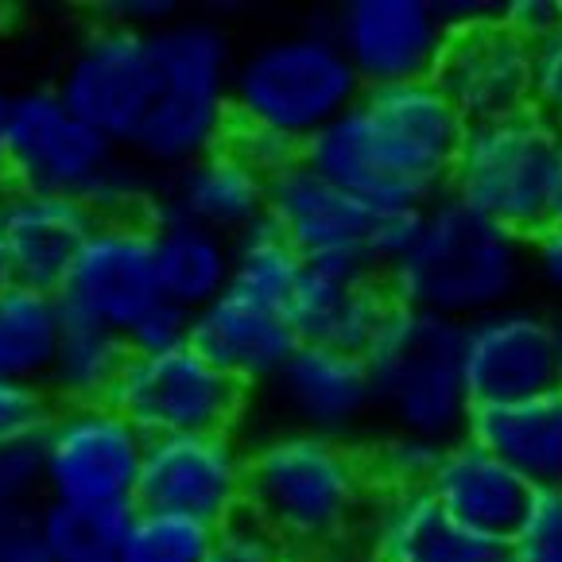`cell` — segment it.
<instances>
[{"instance_id":"obj_1","label":"cell","mask_w":562,"mask_h":562,"mask_svg":"<svg viewBox=\"0 0 562 562\" xmlns=\"http://www.w3.org/2000/svg\"><path fill=\"white\" fill-rule=\"evenodd\" d=\"M465 116L430 82L364 90L353 109L303 144V164L372 214L423 210L447 194Z\"/></svg>"},{"instance_id":"obj_2","label":"cell","mask_w":562,"mask_h":562,"mask_svg":"<svg viewBox=\"0 0 562 562\" xmlns=\"http://www.w3.org/2000/svg\"><path fill=\"white\" fill-rule=\"evenodd\" d=\"M528 280V240L473 214L450 194L419 210L412 248L384 272V288L396 306L450 318L458 326L520 303Z\"/></svg>"},{"instance_id":"obj_3","label":"cell","mask_w":562,"mask_h":562,"mask_svg":"<svg viewBox=\"0 0 562 562\" xmlns=\"http://www.w3.org/2000/svg\"><path fill=\"white\" fill-rule=\"evenodd\" d=\"M372 501L364 450L276 427L248 447L245 513L291 547L318 554L361 528Z\"/></svg>"},{"instance_id":"obj_4","label":"cell","mask_w":562,"mask_h":562,"mask_svg":"<svg viewBox=\"0 0 562 562\" xmlns=\"http://www.w3.org/2000/svg\"><path fill=\"white\" fill-rule=\"evenodd\" d=\"M156 179L128 148L78 121L55 90L12 93L9 187L75 199L98 222L144 217Z\"/></svg>"},{"instance_id":"obj_5","label":"cell","mask_w":562,"mask_h":562,"mask_svg":"<svg viewBox=\"0 0 562 562\" xmlns=\"http://www.w3.org/2000/svg\"><path fill=\"white\" fill-rule=\"evenodd\" d=\"M148 40L156 58V98L128 151L151 175H171L222 148L233 124L229 78L237 55L229 35L210 20L175 16Z\"/></svg>"},{"instance_id":"obj_6","label":"cell","mask_w":562,"mask_h":562,"mask_svg":"<svg viewBox=\"0 0 562 562\" xmlns=\"http://www.w3.org/2000/svg\"><path fill=\"white\" fill-rule=\"evenodd\" d=\"M361 93L330 27L268 35L237 55L229 78L233 121L272 128L299 148L353 109Z\"/></svg>"},{"instance_id":"obj_7","label":"cell","mask_w":562,"mask_h":562,"mask_svg":"<svg viewBox=\"0 0 562 562\" xmlns=\"http://www.w3.org/2000/svg\"><path fill=\"white\" fill-rule=\"evenodd\" d=\"M376 415L392 430L454 442L473 404L462 372V326L412 306H392L389 323L364 349Z\"/></svg>"},{"instance_id":"obj_8","label":"cell","mask_w":562,"mask_h":562,"mask_svg":"<svg viewBox=\"0 0 562 562\" xmlns=\"http://www.w3.org/2000/svg\"><path fill=\"white\" fill-rule=\"evenodd\" d=\"M562 128L536 109L465 124L447 194L501 229L531 240L551 225V182Z\"/></svg>"},{"instance_id":"obj_9","label":"cell","mask_w":562,"mask_h":562,"mask_svg":"<svg viewBox=\"0 0 562 562\" xmlns=\"http://www.w3.org/2000/svg\"><path fill=\"white\" fill-rule=\"evenodd\" d=\"M43 501L133 508L148 439L113 404L55 407L40 430Z\"/></svg>"},{"instance_id":"obj_10","label":"cell","mask_w":562,"mask_h":562,"mask_svg":"<svg viewBox=\"0 0 562 562\" xmlns=\"http://www.w3.org/2000/svg\"><path fill=\"white\" fill-rule=\"evenodd\" d=\"M109 404L148 442L179 435H233L245 419L248 389L210 364L194 346H182L171 353L128 357Z\"/></svg>"},{"instance_id":"obj_11","label":"cell","mask_w":562,"mask_h":562,"mask_svg":"<svg viewBox=\"0 0 562 562\" xmlns=\"http://www.w3.org/2000/svg\"><path fill=\"white\" fill-rule=\"evenodd\" d=\"M58 101L116 148H128L156 98L151 40L136 27L93 24L50 86Z\"/></svg>"},{"instance_id":"obj_12","label":"cell","mask_w":562,"mask_h":562,"mask_svg":"<svg viewBox=\"0 0 562 562\" xmlns=\"http://www.w3.org/2000/svg\"><path fill=\"white\" fill-rule=\"evenodd\" d=\"M67 318L109 326L124 338L151 306L164 303L156 276V248L144 217L98 222L58 288Z\"/></svg>"},{"instance_id":"obj_13","label":"cell","mask_w":562,"mask_h":562,"mask_svg":"<svg viewBox=\"0 0 562 562\" xmlns=\"http://www.w3.org/2000/svg\"><path fill=\"white\" fill-rule=\"evenodd\" d=\"M248 447L237 435H179L151 439L144 450L136 505L222 528L245 513Z\"/></svg>"},{"instance_id":"obj_14","label":"cell","mask_w":562,"mask_h":562,"mask_svg":"<svg viewBox=\"0 0 562 562\" xmlns=\"http://www.w3.org/2000/svg\"><path fill=\"white\" fill-rule=\"evenodd\" d=\"M326 27L364 90L427 82L450 35L435 0H346Z\"/></svg>"},{"instance_id":"obj_15","label":"cell","mask_w":562,"mask_h":562,"mask_svg":"<svg viewBox=\"0 0 562 562\" xmlns=\"http://www.w3.org/2000/svg\"><path fill=\"white\" fill-rule=\"evenodd\" d=\"M462 372L473 407L516 404L562 384L551 341V315L520 299L465 323Z\"/></svg>"},{"instance_id":"obj_16","label":"cell","mask_w":562,"mask_h":562,"mask_svg":"<svg viewBox=\"0 0 562 562\" xmlns=\"http://www.w3.org/2000/svg\"><path fill=\"white\" fill-rule=\"evenodd\" d=\"M430 82L465 124L520 113L531 105V43L501 24L496 12H481L450 27Z\"/></svg>"},{"instance_id":"obj_17","label":"cell","mask_w":562,"mask_h":562,"mask_svg":"<svg viewBox=\"0 0 562 562\" xmlns=\"http://www.w3.org/2000/svg\"><path fill=\"white\" fill-rule=\"evenodd\" d=\"M268 396L283 415V427L334 442H353L357 430L376 415L364 357L330 346L299 341L288 364L268 384Z\"/></svg>"},{"instance_id":"obj_18","label":"cell","mask_w":562,"mask_h":562,"mask_svg":"<svg viewBox=\"0 0 562 562\" xmlns=\"http://www.w3.org/2000/svg\"><path fill=\"white\" fill-rule=\"evenodd\" d=\"M384 276L364 260H303V276L288 303L291 330L303 346L364 353L392 315Z\"/></svg>"},{"instance_id":"obj_19","label":"cell","mask_w":562,"mask_h":562,"mask_svg":"<svg viewBox=\"0 0 562 562\" xmlns=\"http://www.w3.org/2000/svg\"><path fill=\"white\" fill-rule=\"evenodd\" d=\"M265 217L303 260H364L372 210L338 191L303 159L268 179Z\"/></svg>"},{"instance_id":"obj_20","label":"cell","mask_w":562,"mask_h":562,"mask_svg":"<svg viewBox=\"0 0 562 562\" xmlns=\"http://www.w3.org/2000/svg\"><path fill=\"white\" fill-rule=\"evenodd\" d=\"M369 562H505V543L470 531L427 493H372L361 520Z\"/></svg>"},{"instance_id":"obj_21","label":"cell","mask_w":562,"mask_h":562,"mask_svg":"<svg viewBox=\"0 0 562 562\" xmlns=\"http://www.w3.org/2000/svg\"><path fill=\"white\" fill-rule=\"evenodd\" d=\"M191 346L240 389H268L299 349V338L288 311L229 288L191 315Z\"/></svg>"},{"instance_id":"obj_22","label":"cell","mask_w":562,"mask_h":562,"mask_svg":"<svg viewBox=\"0 0 562 562\" xmlns=\"http://www.w3.org/2000/svg\"><path fill=\"white\" fill-rule=\"evenodd\" d=\"M93 225L98 217L75 199L24 191V187L0 191V240L16 268V283L24 288L58 295Z\"/></svg>"},{"instance_id":"obj_23","label":"cell","mask_w":562,"mask_h":562,"mask_svg":"<svg viewBox=\"0 0 562 562\" xmlns=\"http://www.w3.org/2000/svg\"><path fill=\"white\" fill-rule=\"evenodd\" d=\"M265 210L268 179L222 144V148L206 151L202 159L179 167V171L159 175L144 214L187 217V222L206 225V229L233 240L265 222Z\"/></svg>"},{"instance_id":"obj_24","label":"cell","mask_w":562,"mask_h":562,"mask_svg":"<svg viewBox=\"0 0 562 562\" xmlns=\"http://www.w3.org/2000/svg\"><path fill=\"white\" fill-rule=\"evenodd\" d=\"M458 524L488 539L508 543L520 528L536 488L473 439H454L442 450V462L427 488Z\"/></svg>"},{"instance_id":"obj_25","label":"cell","mask_w":562,"mask_h":562,"mask_svg":"<svg viewBox=\"0 0 562 562\" xmlns=\"http://www.w3.org/2000/svg\"><path fill=\"white\" fill-rule=\"evenodd\" d=\"M465 439L513 465L536 493L562 488V384L516 404L473 407Z\"/></svg>"},{"instance_id":"obj_26","label":"cell","mask_w":562,"mask_h":562,"mask_svg":"<svg viewBox=\"0 0 562 562\" xmlns=\"http://www.w3.org/2000/svg\"><path fill=\"white\" fill-rule=\"evenodd\" d=\"M156 248V276L164 303L199 315L233 280V240L175 214H144Z\"/></svg>"},{"instance_id":"obj_27","label":"cell","mask_w":562,"mask_h":562,"mask_svg":"<svg viewBox=\"0 0 562 562\" xmlns=\"http://www.w3.org/2000/svg\"><path fill=\"white\" fill-rule=\"evenodd\" d=\"M128 357L133 353L116 330L86 323V318H67L43 392L55 407L109 404Z\"/></svg>"},{"instance_id":"obj_28","label":"cell","mask_w":562,"mask_h":562,"mask_svg":"<svg viewBox=\"0 0 562 562\" xmlns=\"http://www.w3.org/2000/svg\"><path fill=\"white\" fill-rule=\"evenodd\" d=\"M63 303L50 291L24 283L0 291V381L43 389L63 338Z\"/></svg>"},{"instance_id":"obj_29","label":"cell","mask_w":562,"mask_h":562,"mask_svg":"<svg viewBox=\"0 0 562 562\" xmlns=\"http://www.w3.org/2000/svg\"><path fill=\"white\" fill-rule=\"evenodd\" d=\"M133 508H78L43 501L35 508V536L50 562H93L116 554Z\"/></svg>"},{"instance_id":"obj_30","label":"cell","mask_w":562,"mask_h":562,"mask_svg":"<svg viewBox=\"0 0 562 562\" xmlns=\"http://www.w3.org/2000/svg\"><path fill=\"white\" fill-rule=\"evenodd\" d=\"M299 276H303V257L268 225V217L233 237V291L288 311Z\"/></svg>"},{"instance_id":"obj_31","label":"cell","mask_w":562,"mask_h":562,"mask_svg":"<svg viewBox=\"0 0 562 562\" xmlns=\"http://www.w3.org/2000/svg\"><path fill=\"white\" fill-rule=\"evenodd\" d=\"M217 531L175 513L133 508L124 524L116 559L121 562H210Z\"/></svg>"},{"instance_id":"obj_32","label":"cell","mask_w":562,"mask_h":562,"mask_svg":"<svg viewBox=\"0 0 562 562\" xmlns=\"http://www.w3.org/2000/svg\"><path fill=\"white\" fill-rule=\"evenodd\" d=\"M447 442L407 435V430H389L364 450L372 493H415L430 488V477L439 470Z\"/></svg>"},{"instance_id":"obj_33","label":"cell","mask_w":562,"mask_h":562,"mask_svg":"<svg viewBox=\"0 0 562 562\" xmlns=\"http://www.w3.org/2000/svg\"><path fill=\"white\" fill-rule=\"evenodd\" d=\"M508 562H562V488L531 496L520 528L505 543Z\"/></svg>"},{"instance_id":"obj_34","label":"cell","mask_w":562,"mask_h":562,"mask_svg":"<svg viewBox=\"0 0 562 562\" xmlns=\"http://www.w3.org/2000/svg\"><path fill=\"white\" fill-rule=\"evenodd\" d=\"M43 505L40 442H0V513H35Z\"/></svg>"},{"instance_id":"obj_35","label":"cell","mask_w":562,"mask_h":562,"mask_svg":"<svg viewBox=\"0 0 562 562\" xmlns=\"http://www.w3.org/2000/svg\"><path fill=\"white\" fill-rule=\"evenodd\" d=\"M222 144L237 159H245V164L252 167L257 175H265V179L288 171L291 164H299V159H303V148H299V144H291L288 136L272 133V128H260V124H245V121H233Z\"/></svg>"},{"instance_id":"obj_36","label":"cell","mask_w":562,"mask_h":562,"mask_svg":"<svg viewBox=\"0 0 562 562\" xmlns=\"http://www.w3.org/2000/svg\"><path fill=\"white\" fill-rule=\"evenodd\" d=\"M214 559L217 562H295V554H291V547L276 531H268L260 520L240 513L217 528Z\"/></svg>"},{"instance_id":"obj_37","label":"cell","mask_w":562,"mask_h":562,"mask_svg":"<svg viewBox=\"0 0 562 562\" xmlns=\"http://www.w3.org/2000/svg\"><path fill=\"white\" fill-rule=\"evenodd\" d=\"M531 109L562 128V20L531 43Z\"/></svg>"},{"instance_id":"obj_38","label":"cell","mask_w":562,"mask_h":562,"mask_svg":"<svg viewBox=\"0 0 562 562\" xmlns=\"http://www.w3.org/2000/svg\"><path fill=\"white\" fill-rule=\"evenodd\" d=\"M50 412H55V404L43 389L0 381V442L40 439Z\"/></svg>"},{"instance_id":"obj_39","label":"cell","mask_w":562,"mask_h":562,"mask_svg":"<svg viewBox=\"0 0 562 562\" xmlns=\"http://www.w3.org/2000/svg\"><path fill=\"white\" fill-rule=\"evenodd\" d=\"M124 346H128V353H140V357L171 353V349L191 346V315H182L179 306L171 303L151 306L148 315L124 334Z\"/></svg>"},{"instance_id":"obj_40","label":"cell","mask_w":562,"mask_h":562,"mask_svg":"<svg viewBox=\"0 0 562 562\" xmlns=\"http://www.w3.org/2000/svg\"><path fill=\"white\" fill-rule=\"evenodd\" d=\"M419 229V210H392V214H372V229L364 240V265L384 276L415 240Z\"/></svg>"},{"instance_id":"obj_41","label":"cell","mask_w":562,"mask_h":562,"mask_svg":"<svg viewBox=\"0 0 562 562\" xmlns=\"http://www.w3.org/2000/svg\"><path fill=\"white\" fill-rule=\"evenodd\" d=\"M496 16H501L505 27H513L520 40L536 43L562 20V4L559 0H508Z\"/></svg>"},{"instance_id":"obj_42","label":"cell","mask_w":562,"mask_h":562,"mask_svg":"<svg viewBox=\"0 0 562 562\" xmlns=\"http://www.w3.org/2000/svg\"><path fill=\"white\" fill-rule=\"evenodd\" d=\"M0 562H50L35 536V513H0Z\"/></svg>"},{"instance_id":"obj_43","label":"cell","mask_w":562,"mask_h":562,"mask_svg":"<svg viewBox=\"0 0 562 562\" xmlns=\"http://www.w3.org/2000/svg\"><path fill=\"white\" fill-rule=\"evenodd\" d=\"M531 276L562 303V225H547L539 237L528 240Z\"/></svg>"},{"instance_id":"obj_44","label":"cell","mask_w":562,"mask_h":562,"mask_svg":"<svg viewBox=\"0 0 562 562\" xmlns=\"http://www.w3.org/2000/svg\"><path fill=\"white\" fill-rule=\"evenodd\" d=\"M105 24H121V27H136V32L151 35L156 27L171 24L175 20V9L164 4V0H116L105 9Z\"/></svg>"},{"instance_id":"obj_45","label":"cell","mask_w":562,"mask_h":562,"mask_svg":"<svg viewBox=\"0 0 562 562\" xmlns=\"http://www.w3.org/2000/svg\"><path fill=\"white\" fill-rule=\"evenodd\" d=\"M9 113H12V93L0 90V191L9 187Z\"/></svg>"},{"instance_id":"obj_46","label":"cell","mask_w":562,"mask_h":562,"mask_svg":"<svg viewBox=\"0 0 562 562\" xmlns=\"http://www.w3.org/2000/svg\"><path fill=\"white\" fill-rule=\"evenodd\" d=\"M551 225H562V144H559V164H554V182H551Z\"/></svg>"},{"instance_id":"obj_47","label":"cell","mask_w":562,"mask_h":562,"mask_svg":"<svg viewBox=\"0 0 562 562\" xmlns=\"http://www.w3.org/2000/svg\"><path fill=\"white\" fill-rule=\"evenodd\" d=\"M12 283H16V268H12L9 248H4V240H0V291L12 288Z\"/></svg>"},{"instance_id":"obj_48","label":"cell","mask_w":562,"mask_h":562,"mask_svg":"<svg viewBox=\"0 0 562 562\" xmlns=\"http://www.w3.org/2000/svg\"><path fill=\"white\" fill-rule=\"evenodd\" d=\"M551 315V341H554V357H559V376H562V306L559 311H547Z\"/></svg>"},{"instance_id":"obj_49","label":"cell","mask_w":562,"mask_h":562,"mask_svg":"<svg viewBox=\"0 0 562 562\" xmlns=\"http://www.w3.org/2000/svg\"><path fill=\"white\" fill-rule=\"evenodd\" d=\"M93 562H121V559H116V554H109V559H93Z\"/></svg>"},{"instance_id":"obj_50","label":"cell","mask_w":562,"mask_h":562,"mask_svg":"<svg viewBox=\"0 0 562 562\" xmlns=\"http://www.w3.org/2000/svg\"><path fill=\"white\" fill-rule=\"evenodd\" d=\"M210 562H217V559H210Z\"/></svg>"},{"instance_id":"obj_51","label":"cell","mask_w":562,"mask_h":562,"mask_svg":"<svg viewBox=\"0 0 562 562\" xmlns=\"http://www.w3.org/2000/svg\"><path fill=\"white\" fill-rule=\"evenodd\" d=\"M505 562H508V559H505Z\"/></svg>"}]
</instances>
